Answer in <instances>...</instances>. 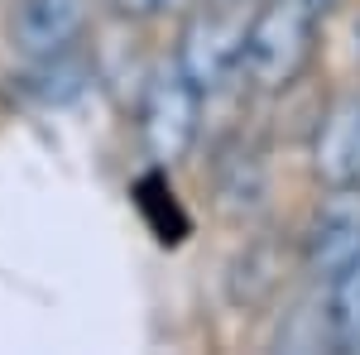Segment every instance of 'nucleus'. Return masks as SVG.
Here are the masks:
<instances>
[{
	"instance_id": "f257e3e1",
	"label": "nucleus",
	"mask_w": 360,
	"mask_h": 355,
	"mask_svg": "<svg viewBox=\"0 0 360 355\" xmlns=\"http://www.w3.org/2000/svg\"><path fill=\"white\" fill-rule=\"evenodd\" d=\"M317 25L322 10L307 0H264L250 15L245 34V82L255 91H288L303 82V72L317 58Z\"/></svg>"
},
{
	"instance_id": "7ed1b4c3",
	"label": "nucleus",
	"mask_w": 360,
	"mask_h": 355,
	"mask_svg": "<svg viewBox=\"0 0 360 355\" xmlns=\"http://www.w3.org/2000/svg\"><path fill=\"white\" fill-rule=\"evenodd\" d=\"M202 86H193L178 67H168L159 77H149L139 96V139L154 168H173L193 154L202 135Z\"/></svg>"
},
{
	"instance_id": "1a4fd4ad",
	"label": "nucleus",
	"mask_w": 360,
	"mask_h": 355,
	"mask_svg": "<svg viewBox=\"0 0 360 355\" xmlns=\"http://www.w3.org/2000/svg\"><path fill=\"white\" fill-rule=\"evenodd\" d=\"M164 173L168 168L144 173V178L135 183V197H139V212L149 217V231H154L164 245H178V240L188 235V217H183V207H178V197H173Z\"/></svg>"
},
{
	"instance_id": "9b49d317",
	"label": "nucleus",
	"mask_w": 360,
	"mask_h": 355,
	"mask_svg": "<svg viewBox=\"0 0 360 355\" xmlns=\"http://www.w3.org/2000/svg\"><path fill=\"white\" fill-rule=\"evenodd\" d=\"M307 5H317V10H327V5H332V0H307Z\"/></svg>"
},
{
	"instance_id": "0eeeda50",
	"label": "nucleus",
	"mask_w": 360,
	"mask_h": 355,
	"mask_svg": "<svg viewBox=\"0 0 360 355\" xmlns=\"http://www.w3.org/2000/svg\"><path fill=\"white\" fill-rule=\"evenodd\" d=\"M91 77L96 72H91V63L82 58V44H77V49H63V53L49 58H25V72L10 77L15 82L10 91L39 110H63L91 86Z\"/></svg>"
},
{
	"instance_id": "9d476101",
	"label": "nucleus",
	"mask_w": 360,
	"mask_h": 355,
	"mask_svg": "<svg viewBox=\"0 0 360 355\" xmlns=\"http://www.w3.org/2000/svg\"><path fill=\"white\" fill-rule=\"evenodd\" d=\"M351 49H356V58H360V15L351 20Z\"/></svg>"
},
{
	"instance_id": "20e7f679",
	"label": "nucleus",
	"mask_w": 360,
	"mask_h": 355,
	"mask_svg": "<svg viewBox=\"0 0 360 355\" xmlns=\"http://www.w3.org/2000/svg\"><path fill=\"white\" fill-rule=\"evenodd\" d=\"M360 259V188H327L303 226V264L312 278L332 283Z\"/></svg>"
},
{
	"instance_id": "39448f33",
	"label": "nucleus",
	"mask_w": 360,
	"mask_h": 355,
	"mask_svg": "<svg viewBox=\"0 0 360 355\" xmlns=\"http://www.w3.org/2000/svg\"><path fill=\"white\" fill-rule=\"evenodd\" d=\"M312 173L322 188H360V86L322 106L312 130Z\"/></svg>"
},
{
	"instance_id": "423d86ee",
	"label": "nucleus",
	"mask_w": 360,
	"mask_h": 355,
	"mask_svg": "<svg viewBox=\"0 0 360 355\" xmlns=\"http://www.w3.org/2000/svg\"><path fill=\"white\" fill-rule=\"evenodd\" d=\"M91 20V0H15L10 44L20 58H49L77 49Z\"/></svg>"
},
{
	"instance_id": "f03ea898",
	"label": "nucleus",
	"mask_w": 360,
	"mask_h": 355,
	"mask_svg": "<svg viewBox=\"0 0 360 355\" xmlns=\"http://www.w3.org/2000/svg\"><path fill=\"white\" fill-rule=\"evenodd\" d=\"M250 15H255V0H193V15L178 29L173 67L212 96L245 63Z\"/></svg>"
},
{
	"instance_id": "6e6552de",
	"label": "nucleus",
	"mask_w": 360,
	"mask_h": 355,
	"mask_svg": "<svg viewBox=\"0 0 360 355\" xmlns=\"http://www.w3.org/2000/svg\"><path fill=\"white\" fill-rule=\"evenodd\" d=\"M327 341L341 355H360V259L327 283Z\"/></svg>"
}]
</instances>
